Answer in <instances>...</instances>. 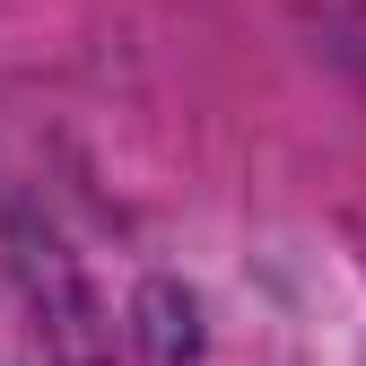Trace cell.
Instances as JSON below:
<instances>
[{
	"mask_svg": "<svg viewBox=\"0 0 366 366\" xmlns=\"http://www.w3.org/2000/svg\"><path fill=\"white\" fill-rule=\"evenodd\" d=\"M0 366H114V323L53 227L0 192Z\"/></svg>",
	"mask_w": 366,
	"mask_h": 366,
	"instance_id": "6da1fadb",
	"label": "cell"
}]
</instances>
